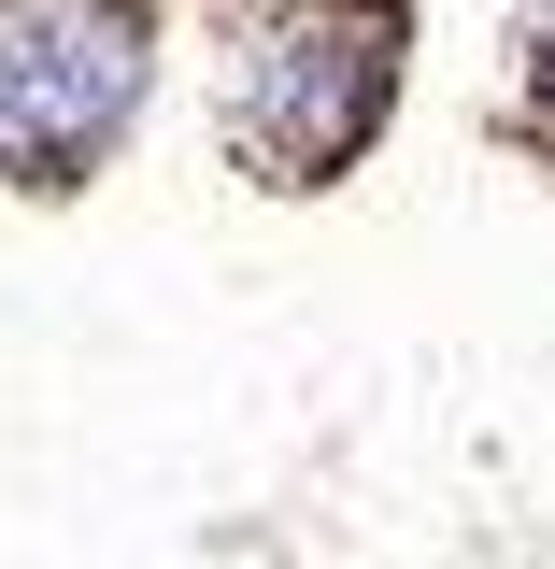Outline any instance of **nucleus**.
<instances>
[{
	"mask_svg": "<svg viewBox=\"0 0 555 569\" xmlns=\"http://www.w3.org/2000/svg\"><path fill=\"white\" fill-rule=\"evenodd\" d=\"M399 100V0H242L228 29V142L271 186H328Z\"/></svg>",
	"mask_w": 555,
	"mask_h": 569,
	"instance_id": "1",
	"label": "nucleus"
},
{
	"mask_svg": "<svg viewBox=\"0 0 555 569\" xmlns=\"http://www.w3.org/2000/svg\"><path fill=\"white\" fill-rule=\"evenodd\" d=\"M142 58H157L142 0H0V186L100 171L142 114Z\"/></svg>",
	"mask_w": 555,
	"mask_h": 569,
	"instance_id": "2",
	"label": "nucleus"
},
{
	"mask_svg": "<svg viewBox=\"0 0 555 569\" xmlns=\"http://www.w3.org/2000/svg\"><path fill=\"white\" fill-rule=\"evenodd\" d=\"M527 114H542V142H555V14L527 29Z\"/></svg>",
	"mask_w": 555,
	"mask_h": 569,
	"instance_id": "3",
	"label": "nucleus"
}]
</instances>
